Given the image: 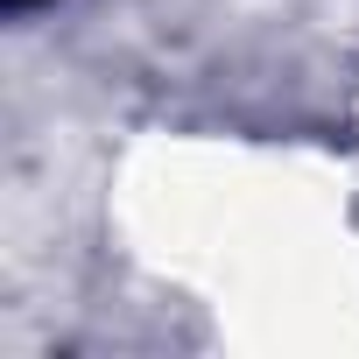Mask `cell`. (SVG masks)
I'll use <instances>...</instances> for the list:
<instances>
[{"label":"cell","mask_w":359,"mask_h":359,"mask_svg":"<svg viewBox=\"0 0 359 359\" xmlns=\"http://www.w3.org/2000/svg\"><path fill=\"white\" fill-rule=\"evenodd\" d=\"M8 8H15V15H29V8H43V0H8Z\"/></svg>","instance_id":"6da1fadb"}]
</instances>
